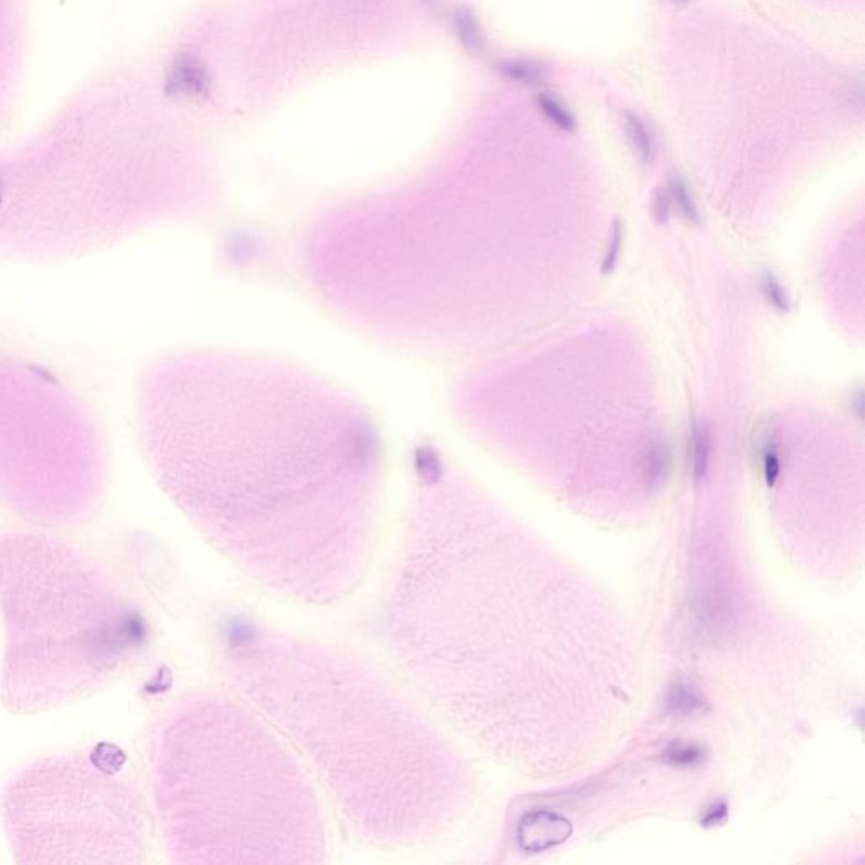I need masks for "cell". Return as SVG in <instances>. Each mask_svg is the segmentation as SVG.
I'll return each mask as SVG.
<instances>
[{
  "instance_id": "obj_9",
  "label": "cell",
  "mask_w": 865,
  "mask_h": 865,
  "mask_svg": "<svg viewBox=\"0 0 865 865\" xmlns=\"http://www.w3.org/2000/svg\"><path fill=\"white\" fill-rule=\"evenodd\" d=\"M572 832V823L568 818L561 817L555 811H533L519 823L517 842L526 852H545L565 844Z\"/></svg>"
},
{
  "instance_id": "obj_21",
  "label": "cell",
  "mask_w": 865,
  "mask_h": 865,
  "mask_svg": "<svg viewBox=\"0 0 865 865\" xmlns=\"http://www.w3.org/2000/svg\"><path fill=\"white\" fill-rule=\"evenodd\" d=\"M761 463L764 480L769 487H773L781 475V455H779L778 445L771 441V438H768L761 447Z\"/></svg>"
},
{
  "instance_id": "obj_8",
  "label": "cell",
  "mask_w": 865,
  "mask_h": 865,
  "mask_svg": "<svg viewBox=\"0 0 865 865\" xmlns=\"http://www.w3.org/2000/svg\"><path fill=\"white\" fill-rule=\"evenodd\" d=\"M22 0H0V129L11 119L24 61Z\"/></svg>"
},
{
  "instance_id": "obj_23",
  "label": "cell",
  "mask_w": 865,
  "mask_h": 865,
  "mask_svg": "<svg viewBox=\"0 0 865 865\" xmlns=\"http://www.w3.org/2000/svg\"><path fill=\"white\" fill-rule=\"evenodd\" d=\"M729 818V806L725 801H713L705 808L702 813V827L715 828L720 827L725 820Z\"/></svg>"
},
{
  "instance_id": "obj_3",
  "label": "cell",
  "mask_w": 865,
  "mask_h": 865,
  "mask_svg": "<svg viewBox=\"0 0 865 865\" xmlns=\"http://www.w3.org/2000/svg\"><path fill=\"white\" fill-rule=\"evenodd\" d=\"M131 71L85 83L21 146L0 153V254L56 261L196 218L210 191Z\"/></svg>"
},
{
  "instance_id": "obj_24",
  "label": "cell",
  "mask_w": 865,
  "mask_h": 865,
  "mask_svg": "<svg viewBox=\"0 0 865 865\" xmlns=\"http://www.w3.org/2000/svg\"><path fill=\"white\" fill-rule=\"evenodd\" d=\"M671 212H673V202H671L668 188L656 191L653 198L654 218L658 220L659 224H666L670 220Z\"/></svg>"
},
{
  "instance_id": "obj_6",
  "label": "cell",
  "mask_w": 865,
  "mask_h": 865,
  "mask_svg": "<svg viewBox=\"0 0 865 865\" xmlns=\"http://www.w3.org/2000/svg\"><path fill=\"white\" fill-rule=\"evenodd\" d=\"M107 455L92 413L43 370L0 355V506L71 528L104 501Z\"/></svg>"
},
{
  "instance_id": "obj_19",
  "label": "cell",
  "mask_w": 865,
  "mask_h": 865,
  "mask_svg": "<svg viewBox=\"0 0 865 865\" xmlns=\"http://www.w3.org/2000/svg\"><path fill=\"white\" fill-rule=\"evenodd\" d=\"M504 77L523 85H539L546 77L545 70L533 61H506L499 66Z\"/></svg>"
},
{
  "instance_id": "obj_13",
  "label": "cell",
  "mask_w": 865,
  "mask_h": 865,
  "mask_svg": "<svg viewBox=\"0 0 865 865\" xmlns=\"http://www.w3.org/2000/svg\"><path fill=\"white\" fill-rule=\"evenodd\" d=\"M670 470L671 452L668 443L663 440L654 441L644 460V479L651 489H659L668 479Z\"/></svg>"
},
{
  "instance_id": "obj_1",
  "label": "cell",
  "mask_w": 865,
  "mask_h": 865,
  "mask_svg": "<svg viewBox=\"0 0 865 865\" xmlns=\"http://www.w3.org/2000/svg\"><path fill=\"white\" fill-rule=\"evenodd\" d=\"M137 428L166 496L256 582L318 605L359 585L384 447L347 392L283 360L188 350L144 372Z\"/></svg>"
},
{
  "instance_id": "obj_10",
  "label": "cell",
  "mask_w": 865,
  "mask_h": 865,
  "mask_svg": "<svg viewBox=\"0 0 865 865\" xmlns=\"http://www.w3.org/2000/svg\"><path fill=\"white\" fill-rule=\"evenodd\" d=\"M163 88L171 100H196L208 92L210 78L195 56L181 53L166 68Z\"/></svg>"
},
{
  "instance_id": "obj_12",
  "label": "cell",
  "mask_w": 865,
  "mask_h": 865,
  "mask_svg": "<svg viewBox=\"0 0 865 865\" xmlns=\"http://www.w3.org/2000/svg\"><path fill=\"white\" fill-rule=\"evenodd\" d=\"M691 475L695 482H702L710 470L712 460V433L703 423H693L690 433Z\"/></svg>"
},
{
  "instance_id": "obj_18",
  "label": "cell",
  "mask_w": 865,
  "mask_h": 865,
  "mask_svg": "<svg viewBox=\"0 0 865 865\" xmlns=\"http://www.w3.org/2000/svg\"><path fill=\"white\" fill-rule=\"evenodd\" d=\"M455 31H457L458 38L462 39V43L465 44V48L470 49V51L477 53L484 48L482 29H480L474 14L468 9H460V11L455 12Z\"/></svg>"
},
{
  "instance_id": "obj_14",
  "label": "cell",
  "mask_w": 865,
  "mask_h": 865,
  "mask_svg": "<svg viewBox=\"0 0 865 865\" xmlns=\"http://www.w3.org/2000/svg\"><path fill=\"white\" fill-rule=\"evenodd\" d=\"M624 129H626L627 141L631 144L636 158L641 163L653 161L656 146H654L653 136H651L646 124L637 115L626 114L624 115Z\"/></svg>"
},
{
  "instance_id": "obj_2",
  "label": "cell",
  "mask_w": 865,
  "mask_h": 865,
  "mask_svg": "<svg viewBox=\"0 0 865 865\" xmlns=\"http://www.w3.org/2000/svg\"><path fill=\"white\" fill-rule=\"evenodd\" d=\"M217 649L230 685L310 761L357 835L406 847L447 833L462 801L457 756L379 673L342 649L244 622Z\"/></svg>"
},
{
  "instance_id": "obj_16",
  "label": "cell",
  "mask_w": 865,
  "mask_h": 865,
  "mask_svg": "<svg viewBox=\"0 0 865 865\" xmlns=\"http://www.w3.org/2000/svg\"><path fill=\"white\" fill-rule=\"evenodd\" d=\"M668 193L671 196V202H673V207L678 208V212L683 215V217L691 222V224H700V210H698L697 200H695V196L691 193L690 186L686 183L680 175H673L670 178V185H668Z\"/></svg>"
},
{
  "instance_id": "obj_25",
  "label": "cell",
  "mask_w": 865,
  "mask_h": 865,
  "mask_svg": "<svg viewBox=\"0 0 865 865\" xmlns=\"http://www.w3.org/2000/svg\"><path fill=\"white\" fill-rule=\"evenodd\" d=\"M670 2H675V4H681V2H686V0H670Z\"/></svg>"
},
{
  "instance_id": "obj_4",
  "label": "cell",
  "mask_w": 865,
  "mask_h": 865,
  "mask_svg": "<svg viewBox=\"0 0 865 865\" xmlns=\"http://www.w3.org/2000/svg\"><path fill=\"white\" fill-rule=\"evenodd\" d=\"M151 795L171 862L318 864L320 805L310 781L249 708L200 693L164 713L151 746Z\"/></svg>"
},
{
  "instance_id": "obj_20",
  "label": "cell",
  "mask_w": 865,
  "mask_h": 865,
  "mask_svg": "<svg viewBox=\"0 0 865 865\" xmlns=\"http://www.w3.org/2000/svg\"><path fill=\"white\" fill-rule=\"evenodd\" d=\"M761 291L764 300L768 301V305L778 313H789L791 310V298L788 291L784 288L773 273H764L761 278Z\"/></svg>"
},
{
  "instance_id": "obj_22",
  "label": "cell",
  "mask_w": 865,
  "mask_h": 865,
  "mask_svg": "<svg viewBox=\"0 0 865 865\" xmlns=\"http://www.w3.org/2000/svg\"><path fill=\"white\" fill-rule=\"evenodd\" d=\"M622 237H624L622 222L621 220H615L612 230H610L609 245H607V251H605L604 261H602V267H600L602 274L612 273L617 264H619L622 251Z\"/></svg>"
},
{
  "instance_id": "obj_11",
  "label": "cell",
  "mask_w": 865,
  "mask_h": 865,
  "mask_svg": "<svg viewBox=\"0 0 865 865\" xmlns=\"http://www.w3.org/2000/svg\"><path fill=\"white\" fill-rule=\"evenodd\" d=\"M664 703H666L668 713L680 717V719L697 715V713L702 712L703 708L707 707V700L702 693L686 681H678L671 686Z\"/></svg>"
},
{
  "instance_id": "obj_7",
  "label": "cell",
  "mask_w": 865,
  "mask_h": 865,
  "mask_svg": "<svg viewBox=\"0 0 865 865\" xmlns=\"http://www.w3.org/2000/svg\"><path fill=\"white\" fill-rule=\"evenodd\" d=\"M0 815L17 864H142L141 796L92 757L71 752L31 762L6 784Z\"/></svg>"
},
{
  "instance_id": "obj_5",
  "label": "cell",
  "mask_w": 865,
  "mask_h": 865,
  "mask_svg": "<svg viewBox=\"0 0 865 865\" xmlns=\"http://www.w3.org/2000/svg\"><path fill=\"white\" fill-rule=\"evenodd\" d=\"M0 698L48 712L107 685L136 658L146 624L131 593L80 546L34 531L0 533Z\"/></svg>"
},
{
  "instance_id": "obj_15",
  "label": "cell",
  "mask_w": 865,
  "mask_h": 865,
  "mask_svg": "<svg viewBox=\"0 0 865 865\" xmlns=\"http://www.w3.org/2000/svg\"><path fill=\"white\" fill-rule=\"evenodd\" d=\"M705 757H707V752L702 746H698L695 742H683V740L671 742L670 746L666 747L661 754V759L666 764L680 769L698 768V766H702Z\"/></svg>"
},
{
  "instance_id": "obj_17",
  "label": "cell",
  "mask_w": 865,
  "mask_h": 865,
  "mask_svg": "<svg viewBox=\"0 0 865 865\" xmlns=\"http://www.w3.org/2000/svg\"><path fill=\"white\" fill-rule=\"evenodd\" d=\"M538 107L546 119L550 120L553 126L558 127L561 131H573L575 129V117L568 110L560 98L553 97L551 93H543L538 97Z\"/></svg>"
}]
</instances>
